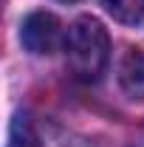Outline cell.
Segmentation results:
<instances>
[{
	"instance_id": "6da1fadb",
	"label": "cell",
	"mask_w": 144,
	"mask_h": 147,
	"mask_svg": "<svg viewBox=\"0 0 144 147\" xmlns=\"http://www.w3.org/2000/svg\"><path fill=\"white\" fill-rule=\"evenodd\" d=\"M65 57L68 68L82 82H96L110 57V37L96 17H79L71 23L65 34Z\"/></svg>"
},
{
	"instance_id": "7a4b0ae2",
	"label": "cell",
	"mask_w": 144,
	"mask_h": 147,
	"mask_svg": "<svg viewBox=\"0 0 144 147\" xmlns=\"http://www.w3.org/2000/svg\"><path fill=\"white\" fill-rule=\"evenodd\" d=\"M20 40L31 54H54L62 42V23L51 11H34L23 20Z\"/></svg>"
},
{
	"instance_id": "3957f363",
	"label": "cell",
	"mask_w": 144,
	"mask_h": 147,
	"mask_svg": "<svg viewBox=\"0 0 144 147\" xmlns=\"http://www.w3.org/2000/svg\"><path fill=\"white\" fill-rule=\"evenodd\" d=\"M119 85L130 99L144 102V51L127 48L119 62Z\"/></svg>"
},
{
	"instance_id": "277c9868",
	"label": "cell",
	"mask_w": 144,
	"mask_h": 147,
	"mask_svg": "<svg viewBox=\"0 0 144 147\" xmlns=\"http://www.w3.org/2000/svg\"><path fill=\"white\" fill-rule=\"evenodd\" d=\"M108 14L124 26H139L144 23V0H102Z\"/></svg>"
},
{
	"instance_id": "5b68a950",
	"label": "cell",
	"mask_w": 144,
	"mask_h": 147,
	"mask_svg": "<svg viewBox=\"0 0 144 147\" xmlns=\"http://www.w3.org/2000/svg\"><path fill=\"white\" fill-rule=\"evenodd\" d=\"M6 147H42L37 130L31 127V122H28L23 113H17V116L11 119V127H9V144H6Z\"/></svg>"
},
{
	"instance_id": "8992f818",
	"label": "cell",
	"mask_w": 144,
	"mask_h": 147,
	"mask_svg": "<svg viewBox=\"0 0 144 147\" xmlns=\"http://www.w3.org/2000/svg\"><path fill=\"white\" fill-rule=\"evenodd\" d=\"M59 3H76V0H59Z\"/></svg>"
}]
</instances>
